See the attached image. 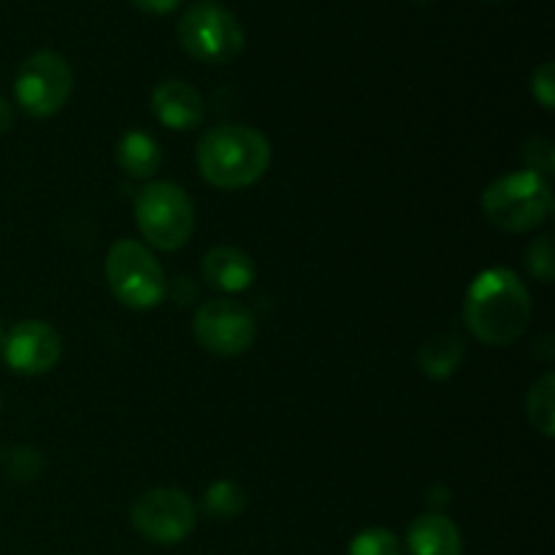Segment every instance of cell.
Instances as JSON below:
<instances>
[{
  "instance_id": "7c38bea8",
  "label": "cell",
  "mask_w": 555,
  "mask_h": 555,
  "mask_svg": "<svg viewBox=\"0 0 555 555\" xmlns=\"http://www.w3.org/2000/svg\"><path fill=\"white\" fill-rule=\"evenodd\" d=\"M201 271H204V280L222 293H242L253 287L255 282L253 258L244 249L231 247V244L209 249L204 255Z\"/></svg>"
},
{
  "instance_id": "7402d4cb",
  "label": "cell",
  "mask_w": 555,
  "mask_h": 555,
  "mask_svg": "<svg viewBox=\"0 0 555 555\" xmlns=\"http://www.w3.org/2000/svg\"><path fill=\"white\" fill-rule=\"evenodd\" d=\"M531 92H534L537 101L542 103V108L551 112L555 103V65L542 63L540 68L531 74Z\"/></svg>"
},
{
  "instance_id": "8fae6325",
  "label": "cell",
  "mask_w": 555,
  "mask_h": 555,
  "mask_svg": "<svg viewBox=\"0 0 555 555\" xmlns=\"http://www.w3.org/2000/svg\"><path fill=\"white\" fill-rule=\"evenodd\" d=\"M152 112L157 122L171 130H193L204 122L206 103L204 95L193 85L182 79L160 81L152 92Z\"/></svg>"
},
{
  "instance_id": "d6986e66",
  "label": "cell",
  "mask_w": 555,
  "mask_h": 555,
  "mask_svg": "<svg viewBox=\"0 0 555 555\" xmlns=\"http://www.w3.org/2000/svg\"><path fill=\"white\" fill-rule=\"evenodd\" d=\"M5 469H9L11 480H36L43 472V459L36 448H11L9 455H5Z\"/></svg>"
},
{
  "instance_id": "44dd1931",
  "label": "cell",
  "mask_w": 555,
  "mask_h": 555,
  "mask_svg": "<svg viewBox=\"0 0 555 555\" xmlns=\"http://www.w3.org/2000/svg\"><path fill=\"white\" fill-rule=\"evenodd\" d=\"M526 171H534L540 177H551L555 171V146L551 139H531L524 150Z\"/></svg>"
},
{
  "instance_id": "d4e9b609",
  "label": "cell",
  "mask_w": 555,
  "mask_h": 555,
  "mask_svg": "<svg viewBox=\"0 0 555 555\" xmlns=\"http://www.w3.org/2000/svg\"><path fill=\"white\" fill-rule=\"evenodd\" d=\"M0 334H3V331H0Z\"/></svg>"
},
{
  "instance_id": "6da1fadb",
  "label": "cell",
  "mask_w": 555,
  "mask_h": 555,
  "mask_svg": "<svg viewBox=\"0 0 555 555\" xmlns=\"http://www.w3.org/2000/svg\"><path fill=\"white\" fill-rule=\"evenodd\" d=\"M466 328L488 347H507L531 323V296L513 269H488L475 276L464 301Z\"/></svg>"
},
{
  "instance_id": "cb8c5ba5",
  "label": "cell",
  "mask_w": 555,
  "mask_h": 555,
  "mask_svg": "<svg viewBox=\"0 0 555 555\" xmlns=\"http://www.w3.org/2000/svg\"><path fill=\"white\" fill-rule=\"evenodd\" d=\"M11 125H14V112H11V106L5 98H0V135L9 133Z\"/></svg>"
},
{
  "instance_id": "3957f363",
  "label": "cell",
  "mask_w": 555,
  "mask_h": 555,
  "mask_svg": "<svg viewBox=\"0 0 555 555\" xmlns=\"http://www.w3.org/2000/svg\"><path fill=\"white\" fill-rule=\"evenodd\" d=\"M553 211V190L534 171H515L488 184L482 193V215L504 233H526L540 228Z\"/></svg>"
},
{
  "instance_id": "9a60e30c",
  "label": "cell",
  "mask_w": 555,
  "mask_h": 555,
  "mask_svg": "<svg viewBox=\"0 0 555 555\" xmlns=\"http://www.w3.org/2000/svg\"><path fill=\"white\" fill-rule=\"evenodd\" d=\"M464 341L453 334H437L417 350V369L431 379H444L464 361Z\"/></svg>"
},
{
  "instance_id": "5bb4252c",
  "label": "cell",
  "mask_w": 555,
  "mask_h": 555,
  "mask_svg": "<svg viewBox=\"0 0 555 555\" xmlns=\"http://www.w3.org/2000/svg\"><path fill=\"white\" fill-rule=\"evenodd\" d=\"M163 155L157 141L150 133L130 130L117 144V166L133 179H150L160 168Z\"/></svg>"
},
{
  "instance_id": "603a6c76",
  "label": "cell",
  "mask_w": 555,
  "mask_h": 555,
  "mask_svg": "<svg viewBox=\"0 0 555 555\" xmlns=\"http://www.w3.org/2000/svg\"><path fill=\"white\" fill-rule=\"evenodd\" d=\"M133 5L139 11H144V14L163 16V14H171V11H177L179 5H182V0H133Z\"/></svg>"
},
{
  "instance_id": "ba28073f",
  "label": "cell",
  "mask_w": 555,
  "mask_h": 555,
  "mask_svg": "<svg viewBox=\"0 0 555 555\" xmlns=\"http://www.w3.org/2000/svg\"><path fill=\"white\" fill-rule=\"evenodd\" d=\"M198 520L193 499L179 488H152L130 507V524L155 545H177L188 540Z\"/></svg>"
},
{
  "instance_id": "52a82bcc",
  "label": "cell",
  "mask_w": 555,
  "mask_h": 555,
  "mask_svg": "<svg viewBox=\"0 0 555 555\" xmlns=\"http://www.w3.org/2000/svg\"><path fill=\"white\" fill-rule=\"evenodd\" d=\"M74 92V74L57 52H36L20 65L14 79V95L22 112L36 119L57 114Z\"/></svg>"
},
{
  "instance_id": "5b68a950",
  "label": "cell",
  "mask_w": 555,
  "mask_h": 555,
  "mask_svg": "<svg viewBox=\"0 0 555 555\" xmlns=\"http://www.w3.org/2000/svg\"><path fill=\"white\" fill-rule=\"evenodd\" d=\"M106 280L117 301L130 309H155L166 298V274L155 255L133 238H119L106 253Z\"/></svg>"
},
{
  "instance_id": "ffe728a7",
  "label": "cell",
  "mask_w": 555,
  "mask_h": 555,
  "mask_svg": "<svg viewBox=\"0 0 555 555\" xmlns=\"http://www.w3.org/2000/svg\"><path fill=\"white\" fill-rule=\"evenodd\" d=\"M526 266H529V274H534L537 280L551 285L555 276V260H553V236L551 233H542L531 242L529 258H526Z\"/></svg>"
},
{
  "instance_id": "2e32d148",
  "label": "cell",
  "mask_w": 555,
  "mask_h": 555,
  "mask_svg": "<svg viewBox=\"0 0 555 555\" xmlns=\"http://www.w3.org/2000/svg\"><path fill=\"white\" fill-rule=\"evenodd\" d=\"M555 377L553 374H545V377L537 379L531 385L529 396H526V415H529L531 426L542 434L545 439H553L555 434Z\"/></svg>"
},
{
  "instance_id": "e0dca14e",
  "label": "cell",
  "mask_w": 555,
  "mask_h": 555,
  "mask_svg": "<svg viewBox=\"0 0 555 555\" xmlns=\"http://www.w3.org/2000/svg\"><path fill=\"white\" fill-rule=\"evenodd\" d=\"M247 507V491L233 480H217L206 488L204 509L215 520H233Z\"/></svg>"
},
{
  "instance_id": "4fadbf2b",
  "label": "cell",
  "mask_w": 555,
  "mask_h": 555,
  "mask_svg": "<svg viewBox=\"0 0 555 555\" xmlns=\"http://www.w3.org/2000/svg\"><path fill=\"white\" fill-rule=\"evenodd\" d=\"M459 526L442 513L421 515L406 531V553L410 555H461Z\"/></svg>"
},
{
  "instance_id": "7a4b0ae2",
  "label": "cell",
  "mask_w": 555,
  "mask_h": 555,
  "mask_svg": "<svg viewBox=\"0 0 555 555\" xmlns=\"http://www.w3.org/2000/svg\"><path fill=\"white\" fill-rule=\"evenodd\" d=\"M198 171L211 188L244 190L263 179L271 163V144L249 125H217L198 141Z\"/></svg>"
},
{
  "instance_id": "9c48e42d",
  "label": "cell",
  "mask_w": 555,
  "mask_h": 555,
  "mask_svg": "<svg viewBox=\"0 0 555 555\" xmlns=\"http://www.w3.org/2000/svg\"><path fill=\"white\" fill-rule=\"evenodd\" d=\"M193 334L204 350L222 358H233L255 345L258 325H255L253 312L244 304L215 298L195 312Z\"/></svg>"
},
{
  "instance_id": "ac0fdd59",
  "label": "cell",
  "mask_w": 555,
  "mask_h": 555,
  "mask_svg": "<svg viewBox=\"0 0 555 555\" xmlns=\"http://www.w3.org/2000/svg\"><path fill=\"white\" fill-rule=\"evenodd\" d=\"M347 555H401V542L388 529H366L350 542Z\"/></svg>"
},
{
  "instance_id": "277c9868",
  "label": "cell",
  "mask_w": 555,
  "mask_h": 555,
  "mask_svg": "<svg viewBox=\"0 0 555 555\" xmlns=\"http://www.w3.org/2000/svg\"><path fill=\"white\" fill-rule=\"evenodd\" d=\"M135 225L146 244L163 253L184 247L193 236L195 209L190 195L173 182H152L135 195Z\"/></svg>"
},
{
  "instance_id": "8992f818",
  "label": "cell",
  "mask_w": 555,
  "mask_h": 555,
  "mask_svg": "<svg viewBox=\"0 0 555 555\" xmlns=\"http://www.w3.org/2000/svg\"><path fill=\"white\" fill-rule=\"evenodd\" d=\"M179 43L201 63H231L244 49V30L236 16L222 5L195 3L179 20Z\"/></svg>"
},
{
  "instance_id": "30bf717a",
  "label": "cell",
  "mask_w": 555,
  "mask_h": 555,
  "mask_svg": "<svg viewBox=\"0 0 555 555\" xmlns=\"http://www.w3.org/2000/svg\"><path fill=\"white\" fill-rule=\"evenodd\" d=\"M60 356H63V339L52 325L41 320H22L3 339L5 366L25 377L52 372Z\"/></svg>"
}]
</instances>
